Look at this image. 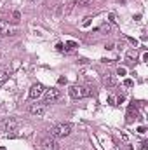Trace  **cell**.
Wrapping results in <instances>:
<instances>
[{"label":"cell","instance_id":"obj_1","mask_svg":"<svg viewBox=\"0 0 148 150\" xmlns=\"http://www.w3.org/2000/svg\"><path fill=\"white\" fill-rule=\"evenodd\" d=\"M68 94H70V98H73V100H82V98H85V96H91V94H92V89H91V87L78 86V84H73V86L68 87Z\"/></svg>","mask_w":148,"mask_h":150},{"label":"cell","instance_id":"obj_2","mask_svg":"<svg viewBox=\"0 0 148 150\" xmlns=\"http://www.w3.org/2000/svg\"><path fill=\"white\" fill-rule=\"evenodd\" d=\"M72 129H73V126L70 122H59L51 129V136L52 138H65L72 133Z\"/></svg>","mask_w":148,"mask_h":150},{"label":"cell","instance_id":"obj_3","mask_svg":"<svg viewBox=\"0 0 148 150\" xmlns=\"http://www.w3.org/2000/svg\"><path fill=\"white\" fill-rule=\"evenodd\" d=\"M0 127H2V131H5L7 134H11V133L18 131V127H19V120H18L16 117H7V119H4V120L0 122Z\"/></svg>","mask_w":148,"mask_h":150},{"label":"cell","instance_id":"obj_4","mask_svg":"<svg viewBox=\"0 0 148 150\" xmlns=\"http://www.w3.org/2000/svg\"><path fill=\"white\" fill-rule=\"evenodd\" d=\"M61 98V91L56 87H51L44 93V103H56Z\"/></svg>","mask_w":148,"mask_h":150},{"label":"cell","instance_id":"obj_5","mask_svg":"<svg viewBox=\"0 0 148 150\" xmlns=\"http://www.w3.org/2000/svg\"><path fill=\"white\" fill-rule=\"evenodd\" d=\"M18 33V28L5 23V21H0V37H12Z\"/></svg>","mask_w":148,"mask_h":150},{"label":"cell","instance_id":"obj_6","mask_svg":"<svg viewBox=\"0 0 148 150\" xmlns=\"http://www.w3.org/2000/svg\"><path fill=\"white\" fill-rule=\"evenodd\" d=\"M44 89H45V87H44L42 84H38V82H37V84H33V86L30 87V93H28V96H30L32 100H38V98L44 94Z\"/></svg>","mask_w":148,"mask_h":150},{"label":"cell","instance_id":"obj_7","mask_svg":"<svg viewBox=\"0 0 148 150\" xmlns=\"http://www.w3.org/2000/svg\"><path fill=\"white\" fill-rule=\"evenodd\" d=\"M28 112L32 113V115H35V117H42L45 113V103H32L30 108H28Z\"/></svg>","mask_w":148,"mask_h":150},{"label":"cell","instance_id":"obj_8","mask_svg":"<svg viewBox=\"0 0 148 150\" xmlns=\"http://www.w3.org/2000/svg\"><path fill=\"white\" fill-rule=\"evenodd\" d=\"M42 145H44L45 150H59V143H58L54 138H45V140L42 142Z\"/></svg>","mask_w":148,"mask_h":150},{"label":"cell","instance_id":"obj_9","mask_svg":"<svg viewBox=\"0 0 148 150\" xmlns=\"http://www.w3.org/2000/svg\"><path fill=\"white\" fill-rule=\"evenodd\" d=\"M103 84H105L106 87H115V86H117V79H115L113 75L106 74L105 77H103Z\"/></svg>","mask_w":148,"mask_h":150},{"label":"cell","instance_id":"obj_10","mask_svg":"<svg viewBox=\"0 0 148 150\" xmlns=\"http://www.w3.org/2000/svg\"><path fill=\"white\" fill-rule=\"evenodd\" d=\"M7 79H9V70H7V67H2V65H0V84L5 82Z\"/></svg>","mask_w":148,"mask_h":150},{"label":"cell","instance_id":"obj_11","mask_svg":"<svg viewBox=\"0 0 148 150\" xmlns=\"http://www.w3.org/2000/svg\"><path fill=\"white\" fill-rule=\"evenodd\" d=\"M132 117H134V119H138V112H136L132 107H129V112H127V122H131V120H132Z\"/></svg>","mask_w":148,"mask_h":150},{"label":"cell","instance_id":"obj_12","mask_svg":"<svg viewBox=\"0 0 148 150\" xmlns=\"http://www.w3.org/2000/svg\"><path fill=\"white\" fill-rule=\"evenodd\" d=\"M75 47H78V44L73 42V40H68V42L65 44V51H73Z\"/></svg>","mask_w":148,"mask_h":150},{"label":"cell","instance_id":"obj_13","mask_svg":"<svg viewBox=\"0 0 148 150\" xmlns=\"http://www.w3.org/2000/svg\"><path fill=\"white\" fill-rule=\"evenodd\" d=\"M136 58H138V52H136V51H129V52L125 54V59H127V61H136Z\"/></svg>","mask_w":148,"mask_h":150},{"label":"cell","instance_id":"obj_14","mask_svg":"<svg viewBox=\"0 0 148 150\" xmlns=\"http://www.w3.org/2000/svg\"><path fill=\"white\" fill-rule=\"evenodd\" d=\"M125 74H127V70H125L124 67H118V68H117V75H120V77H122V75H125Z\"/></svg>","mask_w":148,"mask_h":150},{"label":"cell","instance_id":"obj_15","mask_svg":"<svg viewBox=\"0 0 148 150\" xmlns=\"http://www.w3.org/2000/svg\"><path fill=\"white\" fill-rule=\"evenodd\" d=\"M124 86H125V87H132V86H134V82H132L131 79H125V80H124Z\"/></svg>","mask_w":148,"mask_h":150},{"label":"cell","instance_id":"obj_16","mask_svg":"<svg viewBox=\"0 0 148 150\" xmlns=\"http://www.w3.org/2000/svg\"><path fill=\"white\" fill-rule=\"evenodd\" d=\"M89 25H91V18H85L84 23H82V26H89Z\"/></svg>","mask_w":148,"mask_h":150},{"label":"cell","instance_id":"obj_17","mask_svg":"<svg viewBox=\"0 0 148 150\" xmlns=\"http://www.w3.org/2000/svg\"><path fill=\"white\" fill-rule=\"evenodd\" d=\"M138 133H140V134H143V133H147V129H145V126H140V127H138Z\"/></svg>","mask_w":148,"mask_h":150},{"label":"cell","instance_id":"obj_18","mask_svg":"<svg viewBox=\"0 0 148 150\" xmlns=\"http://www.w3.org/2000/svg\"><path fill=\"white\" fill-rule=\"evenodd\" d=\"M140 150H147V142H141L140 143Z\"/></svg>","mask_w":148,"mask_h":150},{"label":"cell","instance_id":"obj_19","mask_svg":"<svg viewBox=\"0 0 148 150\" xmlns=\"http://www.w3.org/2000/svg\"><path fill=\"white\" fill-rule=\"evenodd\" d=\"M99 30H103V32H110V26H108V25H103Z\"/></svg>","mask_w":148,"mask_h":150},{"label":"cell","instance_id":"obj_20","mask_svg":"<svg viewBox=\"0 0 148 150\" xmlns=\"http://www.w3.org/2000/svg\"><path fill=\"white\" fill-rule=\"evenodd\" d=\"M108 103H110V105H115V98H113V96L108 98Z\"/></svg>","mask_w":148,"mask_h":150},{"label":"cell","instance_id":"obj_21","mask_svg":"<svg viewBox=\"0 0 148 150\" xmlns=\"http://www.w3.org/2000/svg\"><path fill=\"white\" fill-rule=\"evenodd\" d=\"M56 47H58V51H65V45H63V44H58Z\"/></svg>","mask_w":148,"mask_h":150},{"label":"cell","instance_id":"obj_22","mask_svg":"<svg viewBox=\"0 0 148 150\" xmlns=\"http://www.w3.org/2000/svg\"><path fill=\"white\" fill-rule=\"evenodd\" d=\"M58 82H59V84H66V79H65V77H59V80H58Z\"/></svg>","mask_w":148,"mask_h":150},{"label":"cell","instance_id":"obj_23","mask_svg":"<svg viewBox=\"0 0 148 150\" xmlns=\"http://www.w3.org/2000/svg\"><path fill=\"white\" fill-rule=\"evenodd\" d=\"M28 2H32V4H35V2H38V0H28Z\"/></svg>","mask_w":148,"mask_h":150},{"label":"cell","instance_id":"obj_24","mask_svg":"<svg viewBox=\"0 0 148 150\" xmlns=\"http://www.w3.org/2000/svg\"><path fill=\"white\" fill-rule=\"evenodd\" d=\"M0 56H2V52H0Z\"/></svg>","mask_w":148,"mask_h":150},{"label":"cell","instance_id":"obj_25","mask_svg":"<svg viewBox=\"0 0 148 150\" xmlns=\"http://www.w3.org/2000/svg\"><path fill=\"white\" fill-rule=\"evenodd\" d=\"M0 150H4V149H0Z\"/></svg>","mask_w":148,"mask_h":150}]
</instances>
